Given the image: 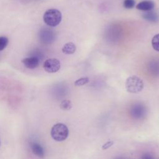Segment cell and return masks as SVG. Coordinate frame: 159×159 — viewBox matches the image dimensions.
<instances>
[{
	"instance_id": "cell-1",
	"label": "cell",
	"mask_w": 159,
	"mask_h": 159,
	"mask_svg": "<svg viewBox=\"0 0 159 159\" xmlns=\"http://www.w3.org/2000/svg\"><path fill=\"white\" fill-rule=\"evenodd\" d=\"M62 16L60 11L57 9H50L47 10L43 16L44 22L48 26L55 27L61 20Z\"/></svg>"
},
{
	"instance_id": "cell-2",
	"label": "cell",
	"mask_w": 159,
	"mask_h": 159,
	"mask_svg": "<svg viewBox=\"0 0 159 159\" xmlns=\"http://www.w3.org/2000/svg\"><path fill=\"white\" fill-rule=\"evenodd\" d=\"M125 88L130 93H139L143 89V82L137 76H129L125 81Z\"/></svg>"
},
{
	"instance_id": "cell-3",
	"label": "cell",
	"mask_w": 159,
	"mask_h": 159,
	"mask_svg": "<svg viewBox=\"0 0 159 159\" xmlns=\"http://www.w3.org/2000/svg\"><path fill=\"white\" fill-rule=\"evenodd\" d=\"M51 136L56 141L65 140L68 136V129L62 123L55 124L51 129Z\"/></svg>"
},
{
	"instance_id": "cell-4",
	"label": "cell",
	"mask_w": 159,
	"mask_h": 159,
	"mask_svg": "<svg viewBox=\"0 0 159 159\" xmlns=\"http://www.w3.org/2000/svg\"><path fill=\"white\" fill-rule=\"evenodd\" d=\"M43 68L48 73H55L60 68V62L57 58H48L44 61Z\"/></svg>"
},
{
	"instance_id": "cell-5",
	"label": "cell",
	"mask_w": 159,
	"mask_h": 159,
	"mask_svg": "<svg viewBox=\"0 0 159 159\" xmlns=\"http://www.w3.org/2000/svg\"><path fill=\"white\" fill-rule=\"evenodd\" d=\"M22 63L27 68L34 69L39 66L40 64V60L37 57H27L22 60Z\"/></svg>"
},
{
	"instance_id": "cell-6",
	"label": "cell",
	"mask_w": 159,
	"mask_h": 159,
	"mask_svg": "<svg viewBox=\"0 0 159 159\" xmlns=\"http://www.w3.org/2000/svg\"><path fill=\"white\" fill-rule=\"evenodd\" d=\"M30 148L32 153L39 158H43L45 152L43 147L37 142H33L30 143Z\"/></svg>"
},
{
	"instance_id": "cell-7",
	"label": "cell",
	"mask_w": 159,
	"mask_h": 159,
	"mask_svg": "<svg viewBox=\"0 0 159 159\" xmlns=\"http://www.w3.org/2000/svg\"><path fill=\"white\" fill-rule=\"evenodd\" d=\"M154 7V3L152 1H143L139 2L136 8L140 11H152Z\"/></svg>"
},
{
	"instance_id": "cell-8",
	"label": "cell",
	"mask_w": 159,
	"mask_h": 159,
	"mask_svg": "<svg viewBox=\"0 0 159 159\" xmlns=\"http://www.w3.org/2000/svg\"><path fill=\"white\" fill-rule=\"evenodd\" d=\"M142 17L144 19L152 22H157L158 20V14L154 11H147V12H144L142 14Z\"/></svg>"
},
{
	"instance_id": "cell-9",
	"label": "cell",
	"mask_w": 159,
	"mask_h": 159,
	"mask_svg": "<svg viewBox=\"0 0 159 159\" xmlns=\"http://www.w3.org/2000/svg\"><path fill=\"white\" fill-rule=\"evenodd\" d=\"M61 50L65 54H73L76 51V46L72 42H68L63 45Z\"/></svg>"
},
{
	"instance_id": "cell-10",
	"label": "cell",
	"mask_w": 159,
	"mask_h": 159,
	"mask_svg": "<svg viewBox=\"0 0 159 159\" xmlns=\"http://www.w3.org/2000/svg\"><path fill=\"white\" fill-rule=\"evenodd\" d=\"M60 107L63 110H70L72 107V104L70 101L68 99H65L61 102L60 104Z\"/></svg>"
},
{
	"instance_id": "cell-11",
	"label": "cell",
	"mask_w": 159,
	"mask_h": 159,
	"mask_svg": "<svg viewBox=\"0 0 159 159\" xmlns=\"http://www.w3.org/2000/svg\"><path fill=\"white\" fill-rule=\"evenodd\" d=\"M152 45L153 49L159 52V34L155 35L152 40Z\"/></svg>"
},
{
	"instance_id": "cell-12",
	"label": "cell",
	"mask_w": 159,
	"mask_h": 159,
	"mask_svg": "<svg viewBox=\"0 0 159 159\" xmlns=\"http://www.w3.org/2000/svg\"><path fill=\"white\" fill-rule=\"evenodd\" d=\"M9 42V39L6 36H0V51L3 50Z\"/></svg>"
},
{
	"instance_id": "cell-13",
	"label": "cell",
	"mask_w": 159,
	"mask_h": 159,
	"mask_svg": "<svg viewBox=\"0 0 159 159\" xmlns=\"http://www.w3.org/2000/svg\"><path fill=\"white\" fill-rule=\"evenodd\" d=\"M89 80L87 77H84V78H81L76 81H75V85L76 86H83L86 84H87L89 82Z\"/></svg>"
},
{
	"instance_id": "cell-14",
	"label": "cell",
	"mask_w": 159,
	"mask_h": 159,
	"mask_svg": "<svg viewBox=\"0 0 159 159\" xmlns=\"http://www.w3.org/2000/svg\"><path fill=\"white\" fill-rule=\"evenodd\" d=\"M135 4V0H124L123 5L126 9H132L134 7Z\"/></svg>"
},
{
	"instance_id": "cell-15",
	"label": "cell",
	"mask_w": 159,
	"mask_h": 159,
	"mask_svg": "<svg viewBox=\"0 0 159 159\" xmlns=\"http://www.w3.org/2000/svg\"><path fill=\"white\" fill-rule=\"evenodd\" d=\"M113 144H114V142H113V141H109V142L105 143L102 145V149H103V150L107 149V148H109L110 147H111Z\"/></svg>"
},
{
	"instance_id": "cell-16",
	"label": "cell",
	"mask_w": 159,
	"mask_h": 159,
	"mask_svg": "<svg viewBox=\"0 0 159 159\" xmlns=\"http://www.w3.org/2000/svg\"><path fill=\"white\" fill-rule=\"evenodd\" d=\"M0 145H1V141H0Z\"/></svg>"
}]
</instances>
